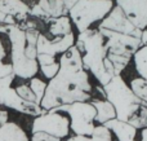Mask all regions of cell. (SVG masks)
<instances>
[{
  "label": "cell",
  "instance_id": "obj_1",
  "mask_svg": "<svg viewBox=\"0 0 147 141\" xmlns=\"http://www.w3.org/2000/svg\"><path fill=\"white\" fill-rule=\"evenodd\" d=\"M58 64V73L47 84L40 102L41 109L45 111L74 102L88 101L92 97L88 73L83 66L81 53L75 45L61 54Z\"/></svg>",
  "mask_w": 147,
  "mask_h": 141
},
{
  "label": "cell",
  "instance_id": "obj_2",
  "mask_svg": "<svg viewBox=\"0 0 147 141\" xmlns=\"http://www.w3.org/2000/svg\"><path fill=\"white\" fill-rule=\"evenodd\" d=\"M75 47L81 53L84 69L92 73L101 87L106 85L114 77H111L105 69L107 51L105 47V38L98 28H88L79 33L78 39L75 40Z\"/></svg>",
  "mask_w": 147,
  "mask_h": 141
},
{
  "label": "cell",
  "instance_id": "obj_3",
  "mask_svg": "<svg viewBox=\"0 0 147 141\" xmlns=\"http://www.w3.org/2000/svg\"><path fill=\"white\" fill-rule=\"evenodd\" d=\"M102 89L105 98L114 106L116 119L119 121L129 122L146 105L133 93L121 75L114 77L106 85L102 87Z\"/></svg>",
  "mask_w": 147,
  "mask_h": 141
},
{
  "label": "cell",
  "instance_id": "obj_4",
  "mask_svg": "<svg viewBox=\"0 0 147 141\" xmlns=\"http://www.w3.org/2000/svg\"><path fill=\"white\" fill-rule=\"evenodd\" d=\"M112 8V0H79L69 10V17L79 33H83L93 23L101 22Z\"/></svg>",
  "mask_w": 147,
  "mask_h": 141
},
{
  "label": "cell",
  "instance_id": "obj_5",
  "mask_svg": "<svg viewBox=\"0 0 147 141\" xmlns=\"http://www.w3.org/2000/svg\"><path fill=\"white\" fill-rule=\"evenodd\" d=\"M48 111H63L70 117V131L78 136H90L96 127V109L89 101L74 102L70 105H63L52 109Z\"/></svg>",
  "mask_w": 147,
  "mask_h": 141
},
{
  "label": "cell",
  "instance_id": "obj_6",
  "mask_svg": "<svg viewBox=\"0 0 147 141\" xmlns=\"http://www.w3.org/2000/svg\"><path fill=\"white\" fill-rule=\"evenodd\" d=\"M14 78V75H9L0 79V105L32 117H39L45 113V110H43L40 105H38L36 102H28L22 100L16 93L14 88H12Z\"/></svg>",
  "mask_w": 147,
  "mask_h": 141
},
{
  "label": "cell",
  "instance_id": "obj_7",
  "mask_svg": "<svg viewBox=\"0 0 147 141\" xmlns=\"http://www.w3.org/2000/svg\"><path fill=\"white\" fill-rule=\"evenodd\" d=\"M31 132H45L58 139H66L70 132V119L58 111H45L35 117L31 127Z\"/></svg>",
  "mask_w": 147,
  "mask_h": 141
},
{
  "label": "cell",
  "instance_id": "obj_8",
  "mask_svg": "<svg viewBox=\"0 0 147 141\" xmlns=\"http://www.w3.org/2000/svg\"><path fill=\"white\" fill-rule=\"evenodd\" d=\"M98 30H109L132 36H140V38L142 36V30H140L134 25H132L129 22V20L125 17V14L123 13V10L116 5H114L111 12L99 22Z\"/></svg>",
  "mask_w": 147,
  "mask_h": 141
},
{
  "label": "cell",
  "instance_id": "obj_9",
  "mask_svg": "<svg viewBox=\"0 0 147 141\" xmlns=\"http://www.w3.org/2000/svg\"><path fill=\"white\" fill-rule=\"evenodd\" d=\"M25 47L26 45H10V64L14 77L27 80L36 77L39 65L36 60H30L25 56Z\"/></svg>",
  "mask_w": 147,
  "mask_h": 141
},
{
  "label": "cell",
  "instance_id": "obj_10",
  "mask_svg": "<svg viewBox=\"0 0 147 141\" xmlns=\"http://www.w3.org/2000/svg\"><path fill=\"white\" fill-rule=\"evenodd\" d=\"M75 34L70 33L62 38H53L49 39L47 35L40 34L36 43V52L38 54H51L56 57L57 54H62L69 51L72 45H75Z\"/></svg>",
  "mask_w": 147,
  "mask_h": 141
},
{
  "label": "cell",
  "instance_id": "obj_11",
  "mask_svg": "<svg viewBox=\"0 0 147 141\" xmlns=\"http://www.w3.org/2000/svg\"><path fill=\"white\" fill-rule=\"evenodd\" d=\"M116 7L137 28H147V0H116Z\"/></svg>",
  "mask_w": 147,
  "mask_h": 141
},
{
  "label": "cell",
  "instance_id": "obj_12",
  "mask_svg": "<svg viewBox=\"0 0 147 141\" xmlns=\"http://www.w3.org/2000/svg\"><path fill=\"white\" fill-rule=\"evenodd\" d=\"M0 12L10 16L21 25L30 17V5L23 0H0Z\"/></svg>",
  "mask_w": 147,
  "mask_h": 141
},
{
  "label": "cell",
  "instance_id": "obj_13",
  "mask_svg": "<svg viewBox=\"0 0 147 141\" xmlns=\"http://www.w3.org/2000/svg\"><path fill=\"white\" fill-rule=\"evenodd\" d=\"M102 126L110 129V132H112L116 136L117 141H133L136 140V136H137V129L134 127L130 126L128 122L119 121L116 118L106 122Z\"/></svg>",
  "mask_w": 147,
  "mask_h": 141
},
{
  "label": "cell",
  "instance_id": "obj_14",
  "mask_svg": "<svg viewBox=\"0 0 147 141\" xmlns=\"http://www.w3.org/2000/svg\"><path fill=\"white\" fill-rule=\"evenodd\" d=\"M0 141H30V139L20 124L8 121L0 126Z\"/></svg>",
  "mask_w": 147,
  "mask_h": 141
},
{
  "label": "cell",
  "instance_id": "obj_15",
  "mask_svg": "<svg viewBox=\"0 0 147 141\" xmlns=\"http://www.w3.org/2000/svg\"><path fill=\"white\" fill-rule=\"evenodd\" d=\"M48 26V33L53 38H62L72 33V25L69 16H62L58 18H51L45 23Z\"/></svg>",
  "mask_w": 147,
  "mask_h": 141
},
{
  "label": "cell",
  "instance_id": "obj_16",
  "mask_svg": "<svg viewBox=\"0 0 147 141\" xmlns=\"http://www.w3.org/2000/svg\"><path fill=\"white\" fill-rule=\"evenodd\" d=\"M36 4L40 7V9L44 12L48 20L69 14V10L66 9L62 0H39Z\"/></svg>",
  "mask_w": 147,
  "mask_h": 141
},
{
  "label": "cell",
  "instance_id": "obj_17",
  "mask_svg": "<svg viewBox=\"0 0 147 141\" xmlns=\"http://www.w3.org/2000/svg\"><path fill=\"white\" fill-rule=\"evenodd\" d=\"M90 104L96 109V122L98 124H105L106 122L116 118L115 109L107 100H92Z\"/></svg>",
  "mask_w": 147,
  "mask_h": 141
},
{
  "label": "cell",
  "instance_id": "obj_18",
  "mask_svg": "<svg viewBox=\"0 0 147 141\" xmlns=\"http://www.w3.org/2000/svg\"><path fill=\"white\" fill-rule=\"evenodd\" d=\"M66 141H112V135L110 132V129H107L102 124H98V126L94 127L93 134L90 136L74 135L72 137H69Z\"/></svg>",
  "mask_w": 147,
  "mask_h": 141
},
{
  "label": "cell",
  "instance_id": "obj_19",
  "mask_svg": "<svg viewBox=\"0 0 147 141\" xmlns=\"http://www.w3.org/2000/svg\"><path fill=\"white\" fill-rule=\"evenodd\" d=\"M134 66L137 73L140 74L141 78L147 79V45H142L141 48L137 49L134 54Z\"/></svg>",
  "mask_w": 147,
  "mask_h": 141
},
{
  "label": "cell",
  "instance_id": "obj_20",
  "mask_svg": "<svg viewBox=\"0 0 147 141\" xmlns=\"http://www.w3.org/2000/svg\"><path fill=\"white\" fill-rule=\"evenodd\" d=\"M129 87L133 91V93L147 105V79H143L141 77L134 78L130 82Z\"/></svg>",
  "mask_w": 147,
  "mask_h": 141
},
{
  "label": "cell",
  "instance_id": "obj_21",
  "mask_svg": "<svg viewBox=\"0 0 147 141\" xmlns=\"http://www.w3.org/2000/svg\"><path fill=\"white\" fill-rule=\"evenodd\" d=\"M28 87L31 88L32 93L36 97V104L40 105L41 100L44 97V93H45V88H47V83L44 80H41L40 78H31L30 83H28Z\"/></svg>",
  "mask_w": 147,
  "mask_h": 141
},
{
  "label": "cell",
  "instance_id": "obj_22",
  "mask_svg": "<svg viewBox=\"0 0 147 141\" xmlns=\"http://www.w3.org/2000/svg\"><path fill=\"white\" fill-rule=\"evenodd\" d=\"M16 93L20 96L22 100L25 101H28V102H36V97L35 95L32 93L31 88L28 87V84H20L14 88Z\"/></svg>",
  "mask_w": 147,
  "mask_h": 141
},
{
  "label": "cell",
  "instance_id": "obj_23",
  "mask_svg": "<svg viewBox=\"0 0 147 141\" xmlns=\"http://www.w3.org/2000/svg\"><path fill=\"white\" fill-rule=\"evenodd\" d=\"M39 69L41 70V73H43V75L47 78V79L51 80L52 78L56 77V74L58 73L59 70V64L58 62H53V64L51 65H45V66H39Z\"/></svg>",
  "mask_w": 147,
  "mask_h": 141
},
{
  "label": "cell",
  "instance_id": "obj_24",
  "mask_svg": "<svg viewBox=\"0 0 147 141\" xmlns=\"http://www.w3.org/2000/svg\"><path fill=\"white\" fill-rule=\"evenodd\" d=\"M30 141H63V140L54 137L52 135H48L45 132H35V134H32V137L30 139Z\"/></svg>",
  "mask_w": 147,
  "mask_h": 141
},
{
  "label": "cell",
  "instance_id": "obj_25",
  "mask_svg": "<svg viewBox=\"0 0 147 141\" xmlns=\"http://www.w3.org/2000/svg\"><path fill=\"white\" fill-rule=\"evenodd\" d=\"M13 75V69H12V64L10 62H4V60L0 61V79L5 77Z\"/></svg>",
  "mask_w": 147,
  "mask_h": 141
},
{
  "label": "cell",
  "instance_id": "obj_26",
  "mask_svg": "<svg viewBox=\"0 0 147 141\" xmlns=\"http://www.w3.org/2000/svg\"><path fill=\"white\" fill-rule=\"evenodd\" d=\"M36 61H38L39 66H45V65H51L56 62V57L51 56V54H38Z\"/></svg>",
  "mask_w": 147,
  "mask_h": 141
},
{
  "label": "cell",
  "instance_id": "obj_27",
  "mask_svg": "<svg viewBox=\"0 0 147 141\" xmlns=\"http://www.w3.org/2000/svg\"><path fill=\"white\" fill-rule=\"evenodd\" d=\"M5 25H17V22H16V20L13 17L0 12V26H5Z\"/></svg>",
  "mask_w": 147,
  "mask_h": 141
},
{
  "label": "cell",
  "instance_id": "obj_28",
  "mask_svg": "<svg viewBox=\"0 0 147 141\" xmlns=\"http://www.w3.org/2000/svg\"><path fill=\"white\" fill-rule=\"evenodd\" d=\"M9 121V113L5 109H0V126Z\"/></svg>",
  "mask_w": 147,
  "mask_h": 141
},
{
  "label": "cell",
  "instance_id": "obj_29",
  "mask_svg": "<svg viewBox=\"0 0 147 141\" xmlns=\"http://www.w3.org/2000/svg\"><path fill=\"white\" fill-rule=\"evenodd\" d=\"M5 56H7V49H5V45H4V43H3V39H1V36H0V58L4 60Z\"/></svg>",
  "mask_w": 147,
  "mask_h": 141
},
{
  "label": "cell",
  "instance_id": "obj_30",
  "mask_svg": "<svg viewBox=\"0 0 147 141\" xmlns=\"http://www.w3.org/2000/svg\"><path fill=\"white\" fill-rule=\"evenodd\" d=\"M63 1V4H65V7H66V9L67 10H70L71 8L74 7V5L76 4V3L79 1V0H62Z\"/></svg>",
  "mask_w": 147,
  "mask_h": 141
},
{
  "label": "cell",
  "instance_id": "obj_31",
  "mask_svg": "<svg viewBox=\"0 0 147 141\" xmlns=\"http://www.w3.org/2000/svg\"><path fill=\"white\" fill-rule=\"evenodd\" d=\"M141 44H142V45H147V28L142 31V36H141Z\"/></svg>",
  "mask_w": 147,
  "mask_h": 141
},
{
  "label": "cell",
  "instance_id": "obj_32",
  "mask_svg": "<svg viewBox=\"0 0 147 141\" xmlns=\"http://www.w3.org/2000/svg\"><path fill=\"white\" fill-rule=\"evenodd\" d=\"M141 141H147V127L142 128L141 131Z\"/></svg>",
  "mask_w": 147,
  "mask_h": 141
},
{
  "label": "cell",
  "instance_id": "obj_33",
  "mask_svg": "<svg viewBox=\"0 0 147 141\" xmlns=\"http://www.w3.org/2000/svg\"><path fill=\"white\" fill-rule=\"evenodd\" d=\"M146 127H147V115H146Z\"/></svg>",
  "mask_w": 147,
  "mask_h": 141
},
{
  "label": "cell",
  "instance_id": "obj_34",
  "mask_svg": "<svg viewBox=\"0 0 147 141\" xmlns=\"http://www.w3.org/2000/svg\"><path fill=\"white\" fill-rule=\"evenodd\" d=\"M133 141H137V140H133Z\"/></svg>",
  "mask_w": 147,
  "mask_h": 141
},
{
  "label": "cell",
  "instance_id": "obj_35",
  "mask_svg": "<svg viewBox=\"0 0 147 141\" xmlns=\"http://www.w3.org/2000/svg\"><path fill=\"white\" fill-rule=\"evenodd\" d=\"M0 61H1V58H0Z\"/></svg>",
  "mask_w": 147,
  "mask_h": 141
}]
</instances>
